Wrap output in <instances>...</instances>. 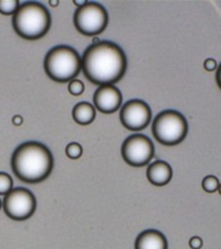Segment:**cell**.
I'll list each match as a JSON object with an SVG mask.
<instances>
[{
    "instance_id": "1",
    "label": "cell",
    "mask_w": 221,
    "mask_h": 249,
    "mask_svg": "<svg viewBox=\"0 0 221 249\" xmlns=\"http://www.w3.org/2000/svg\"><path fill=\"white\" fill-rule=\"evenodd\" d=\"M127 66L124 50L109 41L91 45L81 57V70L86 79L100 87L120 81L127 71Z\"/></svg>"
},
{
    "instance_id": "2",
    "label": "cell",
    "mask_w": 221,
    "mask_h": 249,
    "mask_svg": "<svg viewBox=\"0 0 221 249\" xmlns=\"http://www.w3.org/2000/svg\"><path fill=\"white\" fill-rule=\"evenodd\" d=\"M13 173L20 181L37 184L48 178L54 166L51 151L38 142H26L20 144L12 155Z\"/></svg>"
},
{
    "instance_id": "3",
    "label": "cell",
    "mask_w": 221,
    "mask_h": 249,
    "mask_svg": "<svg viewBox=\"0 0 221 249\" xmlns=\"http://www.w3.org/2000/svg\"><path fill=\"white\" fill-rule=\"evenodd\" d=\"M13 28L24 40L35 41L43 37L51 27V15L46 6L37 1L20 4L12 19Z\"/></svg>"
},
{
    "instance_id": "4",
    "label": "cell",
    "mask_w": 221,
    "mask_h": 249,
    "mask_svg": "<svg viewBox=\"0 0 221 249\" xmlns=\"http://www.w3.org/2000/svg\"><path fill=\"white\" fill-rule=\"evenodd\" d=\"M44 69L50 79L66 83L75 79L81 71V57L79 53L67 45L53 47L46 54Z\"/></svg>"
},
{
    "instance_id": "5",
    "label": "cell",
    "mask_w": 221,
    "mask_h": 249,
    "mask_svg": "<svg viewBox=\"0 0 221 249\" xmlns=\"http://www.w3.org/2000/svg\"><path fill=\"white\" fill-rule=\"evenodd\" d=\"M152 133L157 142L164 145L179 144L187 136V120L177 110H164L155 118L152 124Z\"/></svg>"
},
{
    "instance_id": "6",
    "label": "cell",
    "mask_w": 221,
    "mask_h": 249,
    "mask_svg": "<svg viewBox=\"0 0 221 249\" xmlns=\"http://www.w3.org/2000/svg\"><path fill=\"white\" fill-rule=\"evenodd\" d=\"M74 25L83 36H98L103 33L108 25L107 11L98 2L88 1L85 5L76 10Z\"/></svg>"
},
{
    "instance_id": "7",
    "label": "cell",
    "mask_w": 221,
    "mask_h": 249,
    "mask_svg": "<svg viewBox=\"0 0 221 249\" xmlns=\"http://www.w3.org/2000/svg\"><path fill=\"white\" fill-rule=\"evenodd\" d=\"M5 215L16 221H23L33 216L37 209V199L30 190L22 187L13 188L2 200Z\"/></svg>"
},
{
    "instance_id": "8",
    "label": "cell",
    "mask_w": 221,
    "mask_h": 249,
    "mask_svg": "<svg viewBox=\"0 0 221 249\" xmlns=\"http://www.w3.org/2000/svg\"><path fill=\"white\" fill-rule=\"evenodd\" d=\"M122 157L127 164L134 167L147 165L154 157L155 147L151 139L144 134H133L125 139L122 145Z\"/></svg>"
},
{
    "instance_id": "9",
    "label": "cell",
    "mask_w": 221,
    "mask_h": 249,
    "mask_svg": "<svg viewBox=\"0 0 221 249\" xmlns=\"http://www.w3.org/2000/svg\"><path fill=\"white\" fill-rule=\"evenodd\" d=\"M120 120L126 129L134 132L141 131L151 123L152 110L145 101L133 99L123 105Z\"/></svg>"
},
{
    "instance_id": "10",
    "label": "cell",
    "mask_w": 221,
    "mask_h": 249,
    "mask_svg": "<svg viewBox=\"0 0 221 249\" xmlns=\"http://www.w3.org/2000/svg\"><path fill=\"white\" fill-rule=\"evenodd\" d=\"M123 102L121 90L114 85H101L93 93V104L102 113L110 114L117 111Z\"/></svg>"
},
{
    "instance_id": "11",
    "label": "cell",
    "mask_w": 221,
    "mask_h": 249,
    "mask_svg": "<svg viewBox=\"0 0 221 249\" xmlns=\"http://www.w3.org/2000/svg\"><path fill=\"white\" fill-rule=\"evenodd\" d=\"M147 178L152 185L165 186L171 181L172 168L166 161L157 160L147 166Z\"/></svg>"
},
{
    "instance_id": "12",
    "label": "cell",
    "mask_w": 221,
    "mask_h": 249,
    "mask_svg": "<svg viewBox=\"0 0 221 249\" xmlns=\"http://www.w3.org/2000/svg\"><path fill=\"white\" fill-rule=\"evenodd\" d=\"M168 243L163 233L157 230L140 232L135 240V249H167Z\"/></svg>"
},
{
    "instance_id": "13",
    "label": "cell",
    "mask_w": 221,
    "mask_h": 249,
    "mask_svg": "<svg viewBox=\"0 0 221 249\" xmlns=\"http://www.w3.org/2000/svg\"><path fill=\"white\" fill-rule=\"evenodd\" d=\"M73 120L81 126H88L96 119V109L89 102H80L72 110Z\"/></svg>"
},
{
    "instance_id": "14",
    "label": "cell",
    "mask_w": 221,
    "mask_h": 249,
    "mask_svg": "<svg viewBox=\"0 0 221 249\" xmlns=\"http://www.w3.org/2000/svg\"><path fill=\"white\" fill-rule=\"evenodd\" d=\"M19 0H0V14L13 16L19 9Z\"/></svg>"
},
{
    "instance_id": "15",
    "label": "cell",
    "mask_w": 221,
    "mask_h": 249,
    "mask_svg": "<svg viewBox=\"0 0 221 249\" xmlns=\"http://www.w3.org/2000/svg\"><path fill=\"white\" fill-rule=\"evenodd\" d=\"M13 186L12 177L9 174L0 171V196H5L9 193L13 189Z\"/></svg>"
},
{
    "instance_id": "16",
    "label": "cell",
    "mask_w": 221,
    "mask_h": 249,
    "mask_svg": "<svg viewBox=\"0 0 221 249\" xmlns=\"http://www.w3.org/2000/svg\"><path fill=\"white\" fill-rule=\"evenodd\" d=\"M203 189L208 193H214L219 189V180L215 176H207L202 182Z\"/></svg>"
},
{
    "instance_id": "17",
    "label": "cell",
    "mask_w": 221,
    "mask_h": 249,
    "mask_svg": "<svg viewBox=\"0 0 221 249\" xmlns=\"http://www.w3.org/2000/svg\"><path fill=\"white\" fill-rule=\"evenodd\" d=\"M83 154V149L80 143L78 142H70L66 146V155L70 159H79Z\"/></svg>"
},
{
    "instance_id": "18",
    "label": "cell",
    "mask_w": 221,
    "mask_h": 249,
    "mask_svg": "<svg viewBox=\"0 0 221 249\" xmlns=\"http://www.w3.org/2000/svg\"><path fill=\"white\" fill-rule=\"evenodd\" d=\"M68 89L71 95L73 96H80L81 93L84 91V84L81 80L78 79H73L71 80L69 85H68Z\"/></svg>"
},
{
    "instance_id": "19",
    "label": "cell",
    "mask_w": 221,
    "mask_h": 249,
    "mask_svg": "<svg viewBox=\"0 0 221 249\" xmlns=\"http://www.w3.org/2000/svg\"><path fill=\"white\" fill-rule=\"evenodd\" d=\"M203 245V242L202 238L200 237H192L190 240H189V246H190L191 249H201Z\"/></svg>"
},
{
    "instance_id": "20",
    "label": "cell",
    "mask_w": 221,
    "mask_h": 249,
    "mask_svg": "<svg viewBox=\"0 0 221 249\" xmlns=\"http://www.w3.org/2000/svg\"><path fill=\"white\" fill-rule=\"evenodd\" d=\"M203 67H204V69L207 70V71L212 72V71H214V70H216L217 64H216V61L213 59V58H208V59L204 60Z\"/></svg>"
},
{
    "instance_id": "21",
    "label": "cell",
    "mask_w": 221,
    "mask_h": 249,
    "mask_svg": "<svg viewBox=\"0 0 221 249\" xmlns=\"http://www.w3.org/2000/svg\"><path fill=\"white\" fill-rule=\"evenodd\" d=\"M12 122H13L15 126H20V124H22V123H23V119H22V116H20V115H15L13 120H12Z\"/></svg>"
},
{
    "instance_id": "22",
    "label": "cell",
    "mask_w": 221,
    "mask_h": 249,
    "mask_svg": "<svg viewBox=\"0 0 221 249\" xmlns=\"http://www.w3.org/2000/svg\"><path fill=\"white\" fill-rule=\"evenodd\" d=\"M86 2H88L86 0H73V3L77 6V9L78 7H81V6L85 5Z\"/></svg>"
},
{
    "instance_id": "23",
    "label": "cell",
    "mask_w": 221,
    "mask_h": 249,
    "mask_svg": "<svg viewBox=\"0 0 221 249\" xmlns=\"http://www.w3.org/2000/svg\"><path fill=\"white\" fill-rule=\"evenodd\" d=\"M49 4L54 7V6H57L59 4V1H58V0H50Z\"/></svg>"
},
{
    "instance_id": "24",
    "label": "cell",
    "mask_w": 221,
    "mask_h": 249,
    "mask_svg": "<svg viewBox=\"0 0 221 249\" xmlns=\"http://www.w3.org/2000/svg\"><path fill=\"white\" fill-rule=\"evenodd\" d=\"M2 208V201H1V199H0V209Z\"/></svg>"
}]
</instances>
